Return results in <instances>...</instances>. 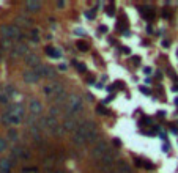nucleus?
I'll return each mask as SVG.
<instances>
[{"instance_id":"nucleus-1","label":"nucleus","mask_w":178,"mask_h":173,"mask_svg":"<svg viewBox=\"0 0 178 173\" xmlns=\"http://www.w3.org/2000/svg\"><path fill=\"white\" fill-rule=\"evenodd\" d=\"M84 106V101L79 95H71L66 101V120L68 118H74L73 115H76Z\"/></svg>"},{"instance_id":"nucleus-2","label":"nucleus","mask_w":178,"mask_h":173,"mask_svg":"<svg viewBox=\"0 0 178 173\" xmlns=\"http://www.w3.org/2000/svg\"><path fill=\"white\" fill-rule=\"evenodd\" d=\"M0 35L3 39H22L24 38V33H21L19 27L16 25H2Z\"/></svg>"},{"instance_id":"nucleus-3","label":"nucleus","mask_w":178,"mask_h":173,"mask_svg":"<svg viewBox=\"0 0 178 173\" xmlns=\"http://www.w3.org/2000/svg\"><path fill=\"white\" fill-rule=\"evenodd\" d=\"M99 170L103 173H114L115 170V159H114V154L112 153H107L101 162H99Z\"/></svg>"},{"instance_id":"nucleus-4","label":"nucleus","mask_w":178,"mask_h":173,"mask_svg":"<svg viewBox=\"0 0 178 173\" xmlns=\"http://www.w3.org/2000/svg\"><path fill=\"white\" fill-rule=\"evenodd\" d=\"M107 153H109V143L104 142V140H101V142H98V143L93 146V150H91V158L101 161Z\"/></svg>"},{"instance_id":"nucleus-5","label":"nucleus","mask_w":178,"mask_h":173,"mask_svg":"<svg viewBox=\"0 0 178 173\" xmlns=\"http://www.w3.org/2000/svg\"><path fill=\"white\" fill-rule=\"evenodd\" d=\"M32 52H30V49H28V46L25 44V43H17V44H14V47H13V50H11V57L13 58H17V57H27V55H30Z\"/></svg>"},{"instance_id":"nucleus-6","label":"nucleus","mask_w":178,"mask_h":173,"mask_svg":"<svg viewBox=\"0 0 178 173\" xmlns=\"http://www.w3.org/2000/svg\"><path fill=\"white\" fill-rule=\"evenodd\" d=\"M35 72L39 76V77H49V79H55V69L49 65H39L35 68Z\"/></svg>"},{"instance_id":"nucleus-7","label":"nucleus","mask_w":178,"mask_h":173,"mask_svg":"<svg viewBox=\"0 0 178 173\" xmlns=\"http://www.w3.org/2000/svg\"><path fill=\"white\" fill-rule=\"evenodd\" d=\"M22 79H24L27 83H35V82L39 80V76L35 72V69H27V71H24Z\"/></svg>"},{"instance_id":"nucleus-8","label":"nucleus","mask_w":178,"mask_h":173,"mask_svg":"<svg viewBox=\"0 0 178 173\" xmlns=\"http://www.w3.org/2000/svg\"><path fill=\"white\" fill-rule=\"evenodd\" d=\"M79 123H77V120L76 118H68V120H65V123H63V129L65 131H68V132H76L77 129H79Z\"/></svg>"},{"instance_id":"nucleus-9","label":"nucleus","mask_w":178,"mask_h":173,"mask_svg":"<svg viewBox=\"0 0 178 173\" xmlns=\"http://www.w3.org/2000/svg\"><path fill=\"white\" fill-rule=\"evenodd\" d=\"M24 60H25V65H27V66H32V69H35L36 66H39V65H41L39 57H38L36 54H30V55H27Z\"/></svg>"},{"instance_id":"nucleus-10","label":"nucleus","mask_w":178,"mask_h":173,"mask_svg":"<svg viewBox=\"0 0 178 173\" xmlns=\"http://www.w3.org/2000/svg\"><path fill=\"white\" fill-rule=\"evenodd\" d=\"M28 110L32 112V115H39L41 110H43V106H41V102L38 99H32L28 102Z\"/></svg>"},{"instance_id":"nucleus-11","label":"nucleus","mask_w":178,"mask_h":173,"mask_svg":"<svg viewBox=\"0 0 178 173\" xmlns=\"http://www.w3.org/2000/svg\"><path fill=\"white\" fill-rule=\"evenodd\" d=\"M8 112L13 113V115H17V117H22V118H24V106H22L21 102H16V104L9 106Z\"/></svg>"},{"instance_id":"nucleus-12","label":"nucleus","mask_w":178,"mask_h":173,"mask_svg":"<svg viewBox=\"0 0 178 173\" xmlns=\"http://www.w3.org/2000/svg\"><path fill=\"white\" fill-rule=\"evenodd\" d=\"M140 13H142V16H144L145 19H150V20H151V19L155 17V9H153L151 6H147V5L142 6V8H140Z\"/></svg>"},{"instance_id":"nucleus-13","label":"nucleus","mask_w":178,"mask_h":173,"mask_svg":"<svg viewBox=\"0 0 178 173\" xmlns=\"http://www.w3.org/2000/svg\"><path fill=\"white\" fill-rule=\"evenodd\" d=\"M46 54H47L50 58H60V57H62V50L57 49V47H52V46H47V47H46Z\"/></svg>"},{"instance_id":"nucleus-14","label":"nucleus","mask_w":178,"mask_h":173,"mask_svg":"<svg viewBox=\"0 0 178 173\" xmlns=\"http://www.w3.org/2000/svg\"><path fill=\"white\" fill-rule=\"evenodd\" d=\"M9 170H11V161L6 158L0 159V173H9Z\"/></svg>"},{"instance_id":"nucleus-15","label":"nucleus","mask_w":178,"mask_h":173,"mask_svg":"<svg viewBox=\"0 0 178 173\" xmlns=\"http://www.w3.org/2000/svg\"><path fill=\"white\" fill-rule=\"evenodd\" d=\"M25 8L28 11H38L41 8V3L36 2V0H28V2H25Z\"/></svg>"},{"instance_id":"nucleus-16","label":"nucleus","mask_w":178,"mask_h":173,"mask_svg":"<svg viewBox=\"0 0 178 173\" xmlns=\"http://www.w3.org/2000/svg\"><path fill=\"white\" fill-rule=\"evenodd\" d=\"M117 170H118V173H131V167H129L126 162L118 161V162H117Z\"/></svg>"},{"instance_id":"nucleus-17","label":"nucleus","mask_w":178,"mask_h":173,"mask_svg":"<svg viewBox=\"0 0 178 173\" xmlns=\"http://www.w3.org/2000/svg\"><path fill=\"white\" fill-rule=\"evenodd\" d=\"M16 24H19V25H22V27H30V25H32V20L27 19L25 16H17V17H16Z\"/></svg>"},{"instance_id":"nucleus-18","label":"nucleus","mask_w":178,"mask_h":173,"mask_svg":"<svg viewBox=\"0 0 178 173\" xmlns=\"http://www.w3.org/2000/svg\"><path fill=\"white\" fill-rule=\"evenodd\" d=\"M0 47H2L3 50H8V52H9V50H13L14 46H13L11 39H3V38H2V41H0Z\"/></svg>"},{"instance_id":"nucleus-19","label":"nucleus","mask_w":178,"mask_h":173,"mask_svg":"<svg viewBox=\"0 0 178 173\" xmlns=\"http://www.w3.org/2000/svg\"><path fill=\"white\" fill-rule=\"evenodd\" d=\"M52 167H54V158L46 159V161H44V169H46V172H50Z\"/></svg>"},{"instance_id":"nucleus-20","label":"nucleus","mask_w":178,"mask_h":173,"mask_svg":"<svg viewBox=\"0 0 178 173\" xmlns=\"http://www.w3.org/2000/svg\"><path fill=\"white\" fill-rule=\"evenodd\" d=\"M77 49H79L80 52H87V50H88V44L84 43V41H79V43H77Z\"/></svg>"},{"instance_id":"nucleus-21","label":"nucleus","mask_w":178,"mask_h":173,"mask_svg":"<svg viewBox=\"0 0 178 173\" xmlns=\"http://www.w3.org/2000/svg\"><path fill=\"white\" fill-rule=\"evenodd\" d=\"M96 140H98V131L93 132V134H90V137L87 139V143H95Z\"/></svg>"},{"instance_id":"nucleus-22","label":"nucleus","mask_w":178,"mask_h":173,"mask_svg":"<svg viewBox=\"0 0 178 173\" xmlns=\"http://www.w3.org/2000/svg\"><path fill=\"white\" fill-rule=\"evenodd\" d=\"M96 112L101 113V115H110V112H109L107 109H104L103 106H98V107H96Z\"/></svg>"},{"instance_id":"nucleus-23","label":"nucleus","mask_w":178,"mask_h":173,"mask_svg":"<svg viewBox=\"0 0 178 173\" xmlns=\"http://www.w3.org/2000/svg\"><path fill=\"white\" fill-rule=\"evenodd\" d=\"M5 93H6L8 96H13V95H14L16 91H14V88H13V87H9V85H6V87H5Z\"/></svg>"},{"instance_id":"nucleus-24","label":"nucleus","mask_w":178,"mask_h":173,"mask_svg":"<svg viewBox=\"0 0 178 173\" xmlns=\"http://www.w3.org/2000/svg\"><path fill=\"white\" fill-rule=\"evenodd\" d=\"M22 172L24 173H36L38 169L36 167H25V169H22Z\"/></svg>"},{"instance_id":"nucleus-25","label":"nucleus","mask_w":178,"mask_h":173,"mask_svg":"<svg viewBox=\"0 0 178 173\" xmlns=\"http://www.w3.org/2000/svg\"><path fill=\"white\" fill-rule=\"evenodd\" d=\"M144 165H145V169H148V170H153V169H155V164L150 162V161H144Z\"/></svg>"},{"instance_id":"nucleus-26","label":"nucleus","mask_w":178,"mask_h":173,"mask_svg":"<svg viewBox=\"0 0 178 173\" xmlns=\"http://www.w3.org/2000/svg\"><path fill=\"white\" fill-rule=\"evenodd\" d=\"M8 135L11 137V140H17V134H16V131H14V129H9Z\"/></svg>"},{"instance_id":"nucleus-27","label":"nucleus","mask_w":178,"mask_h":173,"mask_svg":"<svg viewBox=\"0 0 178 173\" xmlns=\"http://www.w3.org/2000/svg\"><path fill=\"white\" fill-rule=\"evenodd\" d=\"M114 13H115V5L112 3V5L107 8V14H109V16H114Z\"/></svg>"},{"instance_id":"nucleus-28","label":"nucleus","mask_w":178,"mask_h":173,"mask_svg":"<svg viewBox=\"0 0 178 173\" xmlns=\"http://www.w3.org/2000/svg\"><path fill=\"white\" fill-rule=\"evenodd\" d=\"M77 71H79V72H84V71H87V66H85L84 63H77Z\"/></svg>"},{"instance_id":"nucleus-29","label":"nucleus","mask_w":178,"mask_h":173,"mask_svg":"<svg viewBox=\"0 0 178 173\" xmlns=\"http://www.w3.org/2000/svg\"><path fill=\"white\" fill-rule=\"evenodd\" d=\"M5 150H6V140L0 139V151H5Z\"/></svg>"},{"instance_id":"nucleus-30","label":"nucleus","mask_w":178,"mask_h":173,"mask_svg":"<svg viewBox=\"0 0 178 173\" xmlns=\"http://www.w3.org/2000/svg\"><path fill=\"white\" fill-rule=\"evenodd\" d=\"M95 13H96V9H91V11H88L85 16H87L88 19H93V17H95Z\"/></svg>"},{"instance_id":"nucleus-31","label":"nucleus","mask_w":178,"mask_h":173,"mask_svg":"<svg viewBox=\"0 0 178 173\" xmlns=\"http://www.w3.org/2000/svg\"><path fill=\"white\" fill-rule=\"evenodd\" d=\"M22 159H30V153H28L27 150H24V153H22Z\"/></svg>"},{"instance_id":"nucleus-32","label":"nucleus","mask_w":178,"mask_h":173,"mask_svg":"<svg viewBox=\"0 0 178 173\" xmlns=\"http://www.w3.org/2000/svg\"><path fill=\"white\" fill-rule=\"evenodd\" d=\"M134 164H136V167H142V165H144V161H140V159H134Z\"/></svg>"},{"instance_id":"nucleus-33","label":"nucleus","mask_w":178,"mask_h":173,"mask_svg":"<svg viewBox=\"0 0 178 173\" xmlns=\"http://www.w3.org/2000/svg\"><path fill=\"white\" fill-rule=\"evenodd\" d=\"M65 3H66L65 0H58V2H57V6H58V8H63V6H65Z\"/></svg>"},{"instance_id":"nucleus-34","label":"nucleus","mask_w":178,"mask_h":173,"mask_svg":"<svg viewBox=\"0 0 178 173\" xmlns=\"http://www.w3.org/2000/svg\"><path fill=\"white\" fill-rule=\"evenodd\" d=\"M162 17H166V19H169V17H170V13H169L167 9H164V11H162Z\"/></svg>"},{"instance_id":"nucleus-35","label":"nucleus","mask_w":178,"mask_h":173,"mask_svg":"<svg viewBox=\"0 0 178 173\" xmlns=\"http://www.w3.org/2000/svg\"><path fill=\"white\" fill-rule=\"evenodd\" d=\"M140 91H142L144 95H150V90H148V88H145V87H140Z\"/></svg>"},{"instance_id":"nucleus-36","label":"nucleus","mask_w":178,"mask_h":173,"mask_svg":"<svg viewBox=\"0 0 178 173\" xmlns=\"http://www.w3.org/2000/svg\"><path fill=\"white\" fill-rule=\"evenodd\" d=\"M74 33H76V35H85V32H84V30H80V28H76V30H74Z\"/></svg>"},{"instance_id":"nucleus-37","label":"nucleus","mask_w":178,"mask_h":173,"mask_svg":"<svg viewBox=\"0 0 178 173\" xmlns=\"http://www.w3.org/2000/svg\"><path fill=\"white\" fill-rule=\"evenodd\" d=\"M99 32H101V33H106V32H107V27H106V25H101V27H99Z\"/></svg>"},{"instance_id":"nucleus-38","label":"nucleus","mask_w":178,"mask_h":173,"mask_svg":"<svg viewBox=\"0 0 178 173\" xmlns=\"http://www.w3.org/2000/svg\"><path fill=\"white\" fill-rule=\"evenodd\" d=\"M114 87H115V88H123V87H125V85H123V83H121V82H117V83H115V85H114Z\"/></svg>"},{"instance_id":"nucleus-39","label":"nucleus","mask_w":178,"mask_h":173,"mask_svg":"<svg viewBox=\"0 0 178 173\" xmlns=\"http://www.w3.org/2000/svg\"><path fill=\"white\" fill-rule=\"evenodd\" d=\"M142 123H145V124H150V123H151V120H150V118H144V120H142Z\"/></svg>"},{"instance_id":"nucleus-40","label":"nucleus","mask_w":178,"mask_h":173,"mask_svg":"<svg viewBox=\"0 0 178 173\" xmlns=\"http://www.w3.org/2000/svg\"><path fill=\"white\" fill-rule=\"evenodd\" d=\"M32 39H33V43H38L39 39H38V36L36 35H32Z\"/></svg>"},{"instance_id":"nucleus-41","label":"nucleus","mask_w":178,"mask_h":173,"mask_svg":"<svg viewBox=\"0 0 178 173\" xmlns=\"http://www.w3.org/2000/svg\"><path fill=\"white\" fill-rule=\"evenodd\" d=\"M58 68H60V69H62V71H66V68H68V66H66V65H63V63H62V65H60V66H58Z\"/></svg>"},{"instance_id":"nucleus-42","label":"nucleus","mask_w":178,"mask_h":173,"mask_svg":"<svg viewBox=\"0 0 178 173\" xmlns=\"http://www.w3.org/2000/svg\"><path fill=\"white\" fill-rule=\"evenodd\" d=\"M123 52H125V54H129V52H131V50H129V49H128V47H123Z\"/></svg>"},{"instance_id":"nucleus-43","label":"nucleus","mask_w":178,"mask_h":173,"mask_svg":"<svg viewBox=\"0 0 178 173\" xmlns=\"http://www.w3.org/2000/svg\"><path fill=\"white\" fill-rule=\"evenodd\" d=\"M87 99H88V101H93V96H91V95L88 93V95H87Z\"/></svg>"},{"instance_id":"nucleus-44","label":"nucleus","mask_w":178,"mask_h":173,"mask_svg":"<svg viewBox=\"0 0 178 173\" xmlns=\"http://www.w3.org/2000/svg\"><path fill=\"white\" fill-rule=\"evenodd\" d=\"M114 143H115V145H117V146H118V145H120V143H121V142H120V140H118V139H115V140H114Z\"/></svg>"},{"instance_id":"nucleus-45","label":"nucleus","mask_w":178,"mask_h":173,"mask_svg":"<svg viewBox=\"0 0 178 173\" xmlns=\"http://www.w3.org/2000/svg\"><path fill=\"white\" fill-rule=\"evenodd\" d=\"M54 173H66V172H65V170H55Z\"/></svg>"},{"instance_id":"nucleus-46","label":"nucleus","mask_w":178,"mask_h":173,"mask_svg":"<svg viewBox=\"0 0 178 173\" xmlns=\"http://www.w3.org/2000/svg\"><path fill=\"white\" fill-rule=\"evenodd\" d=\"M177 57H178V50H177Z\"/></svg>"},{"instance_id":"nucleus-47","label":"nucleus","mask_w":178,"mask_h":173,"mask_svg":"<svg viewBox=\"0 0 178 173\" xmlns=\"http://www.w3.org/2000/svg\"><path fill=\"white\" fill-rule=\"evenodd\" d=\"M0 93H2V91H0Z\"/></svg>"}]
</instances>
